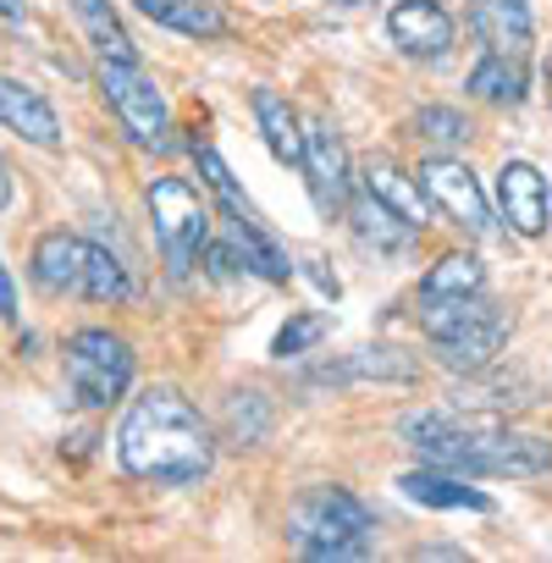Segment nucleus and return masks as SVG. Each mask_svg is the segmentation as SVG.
Masks as SVG:
<instances>
[{"mask_svg":"<svg viewBox=\"0 0 552 563\" xmlns=\"http://www.w3.org/2000/svg\"><path fill=\"white\" fill-rule=\"evenodd\" d=\"M117 459L133 481H155V486H188L199 475H210L216 464V437L199 420V409L177 393V387H150L133 398V409L122 415L117 431Z\"/></svg>","mask_w":552,"mask_h":563,"instance_id":"f257e3e1","label":"nucleus"},{"mask_svg":"<svg viewBox=\"0 0 552 563\" xmlns=\"http://www.w3.org/2000/svg\"><path fill=\"white\" fill-rule=\"evenodd\" d=\"M404 442L459 475H541L552 470V442L519 437L497 420H459V415H404Z\"/></svg>","mask_w":552,"mask_h":563,"instance_id":"f03ea898","label":"nucleus"},{"mask_svg":"<svg viewBox=\"0 0 552 563\" xmlns=\"http://www.w3.org/2000/svg\"><path fill=\"white\" fill-rule=\"evenodd\" d=\"M288 536L316 563H349V558H371L376 514L343 486H310L288 514Z\"/></svg>","mask_w":552,"mask_h":563,"instance_id":"7ed1b4c3","label":"nucleus"},{"mask_svg":"<svg viewBox=\"0 0 552 563\" xmlns=\"http://www.w3.org/2000/svg\"><path fill=\"white\" fill-rule=\"evenodd\" d=\"M67 382L84 409H111L133 387V349L106 327H84L67 338Z\"/></svg>","mask_w":552,"mask_h":563,"instance_id":"20e7f679","label":"nucleus"},{"mask_svg":"<svg viewBox=\"0 0 552 563\" xmlns=\"http://www.w3.org/2000/svg\"><path fill=\"white\" fill-rule=\"evenodd\" d=\"M144 199H150V221H155V243L166 254V271L172 276H188L194 260L210 243V210H205V199L183 177H155Z\"/></svg>","mask_w":552,"mask_h":563,"instance_id":"39448f33","label":"nucleus"},{"mask_svg":"<svg viewBox=\"0 0 552 563\" xmlns=\"http://www.w3.org/2000/svg\"><path fill=\"white\" fill-rule=\"evenodd\" d=\"M100 95L111 100L122 133L144 150H166V133H172V111H166V95L139 73V62H100Z\"/></svg>","mask_w":552,"mask_h":563,"instance_id":"423d86ee","label":"nucleus"},{"mask_svg":"<svg viewBox=\"0 0 552 563\" xmlns=\"http://www.w3.org/2000/svg\"><path fill=\"white\" fill-rule=\"evenodd\" d=\"M415 177H420L426 199H431L453 227H464L470 238H486V232H492V205H486V194H481V183H475V172H470L464 161L431 155V161H420Z\"/></svg>","mask_w":552,"mask_h":563,"instance_id":"0eeeda50","label":"nucleus"},{"mask_svg":"<svg viewBox=\"0 0 552 563\" xmlns=\"http://www.w3.org/2000/svg\"><path fill=\"white\" fill-rule=\"evenodd\" d=\"M305 177H310V194L327 216L349 210V150H343V133L332 117L305 122Z\"/></svg>","mask_w":552,"mask_h":563,"instance_id":"6e6552de","label":"nucleus"},{"mask_svg":"<svg viewBox=\"0 0 552 563\" xmlns=\"http://www.w3.org/2000/svg\"><path fill=\"white\" fill-rule=\"evenodd\" d=\"M387 34H393V45H398L404 56L437 62V56H448V45H453V18L437 7V0H398V7L387 12Z\"/></svg>","mask_w":552,"mask_h":563,"instance_id":"1a4fd4ad","label":"nucleus"},{"mask_svg":"<svg viewBox=\"0 0 552 563\" xmlns=\"http://www.w3.org/2000/svg\"><path fill=\"white\" fill-rule=\"evenodd\" d=\"M497 205H503V221L519 232V238H541L547 232V183L530 161H503L497 172Z\"/></svg>","mask_w":552,"mask_h":563,"instance_id":"9d476101","label":"nucleus"},{"mask_svg":"<svg viewBox=\"0 0 552 563\" xmlns=\"http://www.w3.org/2000/svg\"><path fill=\"white\" fill-rule=\"evenodd\" d=\"M84 265H89V243H84V238H73V232H45V238L34 243L29 276L40 282L51 299H67V294L84 299Z\"/></svg>","mask_w":552,"mask_h":563,"instance_id":"9b49d317","label":"nucleus"},{"mask_svg":"<svg viewBox=\"0 0 552 563\" xmlns=\"http://www.w3.org/2000/svg\"><path fill=\"white\" fill-rule=\"evenodd\" d=\"M0 122L18 139H29L34 150H62V122H56L51 100L18 78H0Z\"/></svg>","mask_w":552,"mask_h":563,"instance_id":"f8f14e48","label":"nucleus"},{"mask_svg":"<svg viewBox=\"0 0 552 563\" xmlns=\"http://www.w3.org/2000/svg\"><path fill=\"white\" fill-rule=\"evenodd\" d=\"M503 343H508V316L497 310V316H486V321H475V327H459V332L437 338V360H442L448 371H459V376H481V371L503 354Z\"/></svg>","mask_w":552,"mask_h":563,"instance_id":"ddd939ff","label":"nucleus"},{"mask_svg":"<svg viewBox=\"0 0 552 563\" xmlns=\"http://www.w3.org/2000/svg\"><path fill=\"white\" fill-rule=\"evenodd\" d=\"M398 486L420 508H475V514H492L497 508L481 486H464V475L459 470H442V464L437 470H409V475H398Z\"/></svg>","mask_w":552,"mask_h":563,"instance_id":"4468645a","label":"nucleus"},{"mask_svg":"<svg viewBox=\"0 0 552 563\" xmlns=\"http://www.w3.org/2000/svg\"><path fill=\"white\" fill-rule=\"evenodd\" d=\"M470 23L486 40V51L519 56L530 45V0H470Z\"/></svg>","mask_w":552,"mask_h":563,"instance_id":"2eb2a0df","label":"nucleus"},{"mask_svg":"<svg viewBox=\"0 0 552 563\" xmlns=\"http://www.w3.org/2000/svg\"><path fill=\"white\" fill-rule=\"evenodd\" d=\"M349 221H354V238H360L365 249H376V254H404V249L415 243V232H420V227H409L398 210H387L371 188H365L360 199H349Z\"/></svg>","mask_w":552,"mask_h":563,"instance_id":"dca6fc26","label":"nucleus"},{"mask_svg":"<svg viewBox=\"0 0 552 563\" xmlns=\"http://www.w3.org/2000/svg\"><path fill=\"white\" fill-rule=\"evenodd\" d=\"M254 122L271 144V155L283 166H299L305 172V122L294 117V106L276 95V89H254Z\"/></svg>","mask_w":552,"mask_h":563,"instance_id":"f3484780","label":"nucleus"},{"mask_svg":"<svg viewBox=\"0 0 552 563\" xmlns=\"http://www.w3.org/2000/svg\"><path fill=\"white\" fill-rule=\"evenodd\" d=\"M133 7L172 29V34H188V40H221L227 34V12L216 7V0H133Z\"/></svg>","mask_w":552,"mask_h":563,"instance_id":"a211bd4d","label":"nucleus"},{"mask_svg":"<svg viewBox=\"0 0 552 563\" xmlns=\"http://www.w3.org/2000/svg\"><path fill=\"white\" fill-rule=\"evenodd\" d=\"M67 7H73V18H78V29H84V40L95 45L100 62H139L128 29L111 12V0H67Z\"/></svg>","mask_w":552,"mask_h":563,"instance_id":"6ab92c4d","label":"nucleus"},{"mask_svg":"<svg viewBox=\"0 0 552 563\" xmlns=\"http://www.w3.org/2000/svg\"><path fill=\"white\" fill-rule=\"evenodd\" d=\"M365 188L387 205V210H398L409 227H426V210H431V199H426V188H420V177H404L393 161H371L365 166Z\"/></svg>","mask_w":552,"mask_h":563,"instance_id":"aec40b11","label":"nucleus"},{"mask_svg":"<svg viewBox=\"0 0 552 563\" xmlns=\"http://www.w3.org/2000/svg\"><path fill=\"white\" fill-rule=\"evenodd\" d=\"M486 288V265L475 254H442L426 276H420V305H437V299H470Z\"/></svg>","mask_w":552,"mask_h":563,"instance_id":"412c9836","label":"nucleus"},{"mask_svg":"<svg viewBox=\"0 0 552 563\" xmlns=\"http://www.w3.org/2000/svg\"><path fill=\"white\" fill-rule=\"evenodd\" d=\"M470 95L486 100V106H519L525 100V67L519 56H503V51H486L470 73Z\"/></svg>","mask_w":552,"mask_h":563,"instance_id":"4be33fe9","label":"nucleus"},{"mask_svg":"<svg viewBox=\"0 0 552 563\" xmlns=\"http://www.w3.org/2000/svg\"><path fill=\"white\" fill-rule=\"evenodd\" d=\"M316 382H415V360L398 349H360L343 365H327Z\"/></svg>","mask_w":552,"mask_h":563,"instance_id":"5701e85b","label":"nucleus"},{"mask_svg":"<svg viewBox=\"0 0 552 563\" xmlns=\"http://www.w3.org/2000/svg\"><path fill=\"white\" fill-rule=\"evenodd\" d=\"M128 294H133L128 265H122L111 249L89 243V265H84V299H95V305H122Z\"/></svg>","mask_w":552,"mask_h":563,"instance_id":"b1692460","label":"nucleus"},{"mask_svg":"<svg viewBox=\"0 0 552 563\" xmlns=\"http://www.w3.org/2000/svg\"><path fill=\"white\" fill-rule=\"evenodd\" d=\"M271 431V409H265V398L260 393H232V404H227V437L232 442H260Z\"/></svg>","mask_w":552,"mask_h":563,"instance_id":"393cba45","label":"nucleus"},{"mask_svg":"<svg viewBox=\"0 0 552 563\" xmlns=\"http://www.w3.org/2000/svg\"><path fill=\"white\" fill-rule=\"evenodd\" d=\"M321 338H327V316H321V310H305V316H294L283 332H276L271 354H276V360H299V354H310Z\"/></svg>","mask_w":552,"mask_h":563,"instance_id":"a878e982","label":"nucleus"},{"mask_svg":"<svg viewBox=\"0 0 552 563\" xmlns=\"http://www.w3.org/2000/svg\"><path fill=\"white\" fill-rule=\"evenodd\" d=\"M409 128H415L420 139H431V144H464V139H470V117L453 111V106H420Z\"/></svg>","mask_w":552,"mask_h":563,"instance_id":"bb28decb","label":"nucleus"},{"mask_svg":"<svg viewBox=\"0 0 552 563\" xmlns=\"http://www.w3.org/2000/svg\"><path fill=\"white\" fill-rule=\"evenodd\" d=\"M305 276L316 282V288H321L327 299H338V294H343V282H338V276L327 271V260H305Z\"/></svg>","mask_w":552,"mask_h":563,"instance_id":"cd10ccee","label":"nucleus"},{"mask_svg":"<svg viewBox=\"0 0 552 563\" xmlns=\"http://www.w3.org/2000/svg\"><path fill=\"white\" fill-rule=\"evenodd\" d=\"M0 321H18V288H12L7 265H0Z\"/></svg>","mask_w":552,"mask_h":563,"instance_id":"c85d7f7f","label":"nucleus"},{"mask_svg":"<svg viewBox=\"0 0 552 563\" xmlns=\"http://www.w3.org/2000/svg\"><path fill=\"white\" fill-rule=\"evenodd\" d=\"M7 205H12V166L0 161V210H7Z\"/></svg>","mask_w":552,"mask_h":563,"instance_id":"c756f323","label":"nucleus"},{"mask_svg":"<svg viewBox=\"0 0 552 563\" xmlns=\"http://www.w3.org/2000/svg\"><path fill=\"white\" fill-rule=\"evenodd\" d=\"M0 18H7V23H18V18H23V0H0Z\"/></svg>","mask_w":552,"mask_h":563,"instance_id":"7c9ffc66","label":"nucleus"},{"mask_svg":"<svg viewBox=\"0 0 552 563\" xmlns=\"http://www.w3.org/2000/svg\"><path fill=\"white\" fill-rule=\"evenodd\" d=\"M541 78H547V100H552V56H547V67H541Z\"/></svg>","mask_w":552,"mask_h":563,"instance_id":"2f4dec72","label":"nucleus"},{"mask_svg":"<svg viewBox=\"0 0 552 563\" xmlns=\"http://www.w3.org/2000/svg\"><path fill=\"white\" fill-rule=\"evenodd\" d=\"M338 7H365V0H338Z\"/></svg>","mask_w":552,"mask_h":563,"instance_id":"473e14b6","label":"nucleus"}]
</instances>
